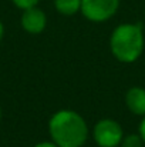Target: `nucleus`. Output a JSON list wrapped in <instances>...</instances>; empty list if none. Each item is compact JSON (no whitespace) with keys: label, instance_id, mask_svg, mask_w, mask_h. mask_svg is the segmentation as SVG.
I'll return each mask as SVG.
<instances>
[{"label":"nucleus","instance_id":"2","mask_svg":"<svg viewBox=\"0 0 145 147\" xmlns=\"http://www.w3.org/2000/svg\"><path fill=\"white\" fill-rule=\"evenodd\" d=\"M145 47L142 26L140 23L118 24L110 37V49L117 60L121 63L137 61Z\"/></svg>","mask_w":145,"mask_h":147},{"label":"nucleus","instance_id":"1","mask_svg":"<svg viewBox=\"0 0 145 147\" xmlns=\"http://www.w3.org/2000/svg\"><path fill=\"white\" fill-rule=\"evenodd\" d=\"M51 142L58 147H83L88 140V126L81 114L63 109L55 111L48 121Z\"/></svg>","mask_w":145,"mask_h":147},{"label":"nucleus","instance_id":"3","mask_svg":"<svg viewBox=\"0 0 145 147\" xmlns=\"http://www.w3.org/2000/svg\"><path fill=\"white\" fill-rule=\"evenodd\" d=\"M93 137L100 147H120L124 139V130L112 119L98 120L93 129Z\"/></svg>","mask_w":145,"mask_h":147},{"label":"nucleus","instance_id":"7","mask_svg":"<svg viewBox=\"0 0 145 147\" xmlns=\"http://www.w3.org/2000/svg\"><path fill=\"white\" fill-rule=\"evenodd\" d=\"M54 7L63 16H74L81 10V0H54Z\"/></svg>","mask_w":145,"mask_h":147},{"label":"nucleus","instance_id":"9","mask_svg":"<svg viewBox=\"0 0 145 147\" xmlns=\"http://www.w3.org/2000/svg\"><path fill=\"white\" fill-rule=\"evenodd\" d=\"M11 1L17 9L26 10V9H30V7H36L40 0H11Z\"/></svg>","mask_w":145,"mask_h":147},{"label":"nucleus","instance_id":"10","mask_svg":"<svg viewBox=\"0 0 145 147\" xmlns=\"http://www.w3.org/2000/svg\"><path fill=\"white\" fill-rule=\"evenodd\" d=\"M138 134L141 136V139H142V142H144V144H145V116L142 117V120H141V123H140Z\"/></svg>","mask_w":145,"mask_h":147},{"label":"nucleus","instance_id":"4","mask_svg":"<svg viewBox=\"0 0 145 147\" xmlns=\"http://www.w3.org/2000/svg\"><path fill=\"white\" fill-rule=\"evenodd\" d=\"M120 7V0H81V14L93 22L102 23L110 20Z\"/></svg>","mask_w":145,"mask_h":147},{"label":"nucleus","instance_id":"5","mask_svg":"<svg viewBox=\"0 0 145 147\" xmlns=\"http://www.w3.org/2000/svg\"><path fill=\"white\" fill-rule=\"evenodd\" d=\"M20 23H21L23 30L27 32L29 34H40L44 32L47 26V16L37 6L30 7V9L23 10Z\"/></svg>","mask_w":145,"mask_h":147},{"label":"nucleus","instance_id":"6","mask_svg":"<svg viewBox=\"0 0 145 147\" xmlns=\"http://www.w3.org/2000/svg\"><path fill=\"white\" fill-rule=\"evenodd\" d=\"M125 104L131 113L137 116H145V89L135 86L131 87L125 94Z\"/></svg>","mask_w":145,"mask_h":147},{"label":"nucleus","instance_id":"8","mask_svg":"<svg viewBox=\"0 0 145 147\" xmlns=\"http://www.w3.org/2000/svg\"><path fill=\"white\" fill-rule=\"evenodd\" d=\"M142 146H144V142H142L140 134H127V136H124L120 147H142Z\"/></svg>","mask_w":145,"mask_h":147},{"label":"nucleus","instance_id":"12","mask_svg":"<svg viewBox=\"0 0 145 147\" xmlns=\"http://www.w3.org/2000/svg\"><path fill=\"white\" fill-rule=\"evenodd\" d=\"M3 36H4V26H3V23L0 20V42L3 40Z\"/></svg>","mask_w":145,"mask_h":147},{"label":"nucleus","instance_id":"13","mask_svg":"<svg viewBox=\"0 0 145 147\" xmlns=\"http://www.w3.org/2000/svg\"><path fill=\"white\" fill-rule=\"evenodd\" d=\"M1 114H3V111H1V107H0V120H1Z\"/></svg>","mask_w":145,"mask_h":147},{"label":"nucleus","instance_id":"11","mask_svg":"<svg viewBox=\"0 0 145 147\" xmlns=\"http://www.w3.org/2000/svg\"><path fill=\"white\" fill-rule=\"evenodd\" d=\"M33 147H58L54 142H40L37 144H34Z\"/></svg>","mask_w":145,"mask_h":147}]
</instances>
